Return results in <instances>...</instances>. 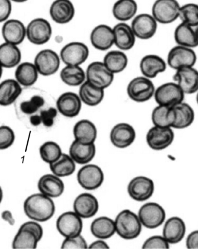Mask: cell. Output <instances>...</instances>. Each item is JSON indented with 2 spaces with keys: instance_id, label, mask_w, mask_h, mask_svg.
Segmentation results:
<instances>
[{
  "instance_id": "52",
  "label": "cell",
  "mask_w": 198,
  "mask_h": 249,
  "mask_svg": "<svg viewBox=\"0 0 198 249\" xmlns=\"http://www.w3.org/2000/svg\"><path fill=\"white\" fill-rule=\"evenodd\" d=\"M186 246L188 249H198V230L194 231L188 236Z\"/></svg>"
},
{
  "instance_id": "12",
  "label": "cell",
  "mask_w": 198,
  "mask_h": 249,
  "mask_svg": "<svg viewBox=\"0 0 198 249\" xmlns=\"http://www.w3.org/2000/svg\"><path fill=\"white\" fill-rule=\"evenodd\" d=\"M175 137L172 128L154 125L147 133L146 141L150 148L155 151H162L172 145Z\"/></svg>"
},
{
  "instance_id": "36",
  "label": "cell",
  "mask_w": 198,
  "mask_h": 249,
  "mask_svg": "<svg viewBox=\"0 0 198 249\" xmlns=\"http://www.w3.org/2000/svg\"><path fill=\"white\" fill-rule=\"evenodd\" d=\"M16 78L21 86L29 88L37 82L38 72L35 64L31 62H24L17 68Z\"/></svg>"
},
{
  "instance_id": "44",
  "label": "cell",
  "mask_w": 198,
  "mask_h": 249,
  "mask_svg": "<svg viewBox=\"0 0 198 249\" xmlns=\"http://www.w3.org/2000/svg\"><path fill=\"white\" fill-rule=\"evenodd\" d=\"M40 155L42 160L50 164L58 160L61 157L62 149L58 143L48 142L40 146Z\"/></svg>"
},
{
  "instance_id": "10",
  "label": "cell",
  "mask_w": 198,
  "mask_h": 249,
  "mask_svg": "<svg viewBox=\"0 0 198 249\" xmlns=\"http://www.w3.org/2000/svg\"><path fill=\"white\" fill-rule=\"evenodd\" d=\"M79 185L86 190L92 191L100 188L104 181L103 171L95 164H88L81 168L77 175Z\"/></svg>"
},
{
  "instance_id": "53",
  "label": "cell",
  "mask_w": 198,
  "mask_h": 249,
  "mask_svg": "<svg viewBox=\"0 0 198 249\" xmlns=\"http://www.w3.org/2000/svg\"><path fill=\"white\" fill-rule=\"evenodd\" d=\"M89 249H109V246L107 244L106 242L102 241V240H99V241H96L91 245L89 246Z\"/></svg>"
},
{
  "instance_id": "8",
  "label": "cell",
  "mask_w": 198,
  "mask_h": 249,
  "mask_svg": "<svg viewBox=\"0 0 198 249\" xmlns=\"http://www.w3.org/2000/svg\"><path fill=\"white\" fill-rule=\"evenodd\" d=\"M197 61V54L193 49L178 46L169 51L167 64L175 71L185 67H194Z\"/></svg>"
},
{
  "instance_id": "7",
  "label": "cell",
  "mask_w": 198,
  "mask_h": 249,
  "mask_svg": "<svg viewBox=\"0 0 198 249\" xmlns=\"http://www.w3.org/2000/svg\"><path fill=\"white\" fill-rule=\"evenodd\" d=\"M138 215L143 226L148 229H155L164 223L166 212L158 203L149 202L141 207Z\"/></svg>"
},
{
  "instance_id": "35",
  "label": "cell",
  "mask_w": 198,
  "mask_h": 249,
  "mask_svg": "<svg viewBox=\"0 0 198 249\" xmlns=\"http://www.w3.org/2000/svg\"><path fill=\"white\" fill-rule=\"evenodd\" d=\"M176 113V121L172 128L184 129L190 127L195 119V112L190 105L182 102L173 107Z\"/></svg>"
},
{
  "instance_id": "27",
  "label": "cell",
  "mask_w": 198,
  "mask_h": 249,
  "mask_svg": "<svg viewBox=\"0 0 198 249\" xmlns=\"http://www.w3.org/2000/svg\"><path fill=\"white\" fill-rule=\"evenodd\" d=\"M186 226L181 218L172 217L164 224L163 236L170 244H176L181 242L185 235Z\"/></svg>"
},
{
  "instance_id": "31",
  "label": "cell",
  "mask_w": 198,
  "mask_h": 249,
  "mask_svg": "<svg viewBox=\"0 0 198 249\" xmlns=\"http://www.w3.org/2000/svg\"><path fill=\"white\" fill-rule=\"evenodd\" d=\"M23 92L22 87L17 80L7 79L0 85V105L7 107L16 103Z\"/></svg>"
},
{
  "instance_id": "43",
  "label": "cell",
  "mask_w": 198,
  "mask_h": 249,
  "mask_svg": "<svg viewBox=\"0 0 198 249\" xmlns=\"http://www.w3.org/2000/svg\"><path fill=\"white\" fill-rule=\"evenodd\" d=\"M50 168L53 175L65 178L73 175L76 170V164L70 155L62 154L58 160L50 164Z\"/></svg>"
},
{
  "instance_id": "19",
  "label": "cell",
  "mask_w": 198,
  "mask_h": 249,
  "mask_svg": "<svg viewBox=\"0 0 198 249\" xmlns=\"http://www.w3.org/2000/svg\"><path fill=\"white\" fill-rule=\"evenodd\" d=\"M173 80L185 94H193L198 91V71L194 67H185L176 71Z\"/></svg>"
},
{
  "instance_id": "18",
  "label": "cell",
  "mask_w": 198,
  "mask_h": 249,
  "mask_svg": "<svg viewBox=\"0 0 198 249\" xmlns=\"http://www.w3.org/2000/svg\"><path fill=\"white\" fill-rule=\"evenodd\" d=\"M136 138V132L133 126L121 123L114 126L110 131V139L113 145L119 149L130 146Z\"/></svg>"
},
{
  "instance_id": "22",
  "label": "cell",
  "mask_w": 198,
  "mask_h": 249,
  "mask_svg": "<svg viewBox=\"0 0 198 249\" xmlns=\"http://www.w3.org/2000/svg\"><path fill=\"white\" fill-rule=\"evenodd\" d=\"M90 40L96 49L101 51L109 50L115 44L113 30L106 25H98L92 30Z\"/></svg>"
},
{
  "instance_id": "28",
  "label": "cell",
  "mask_w": 198,
  "mask_h": 249,
  "mask_svg": "<svg viewBox=\"0 0 198 249\" xmlns=\"http://www.w3.org/2000/svg\"><path fill=\"white\" fill-rule=\"evenodd\" d=\"M50 14L54 22L66 24L73 19L75 9L72 2L68 0H57L51 6Z\"/></svg>"
},
{
  "instance_id": "42",
  "label": "cell",
  "mask_w": 198,
  "mask_h": 249,
  "mask_svg": "<svg viewBox=\"0 0 198 249\" xmlns=\"http://www.w3.org/2000/svg\"><path fill=\"white\" fill-rule=\"evenodd\" d=\"M60 77L66 85L79 86L85 82L86 74L80 66H67L62 69Z\"/></svg>"
},
{
  "instance_id": "39",
  "label": "cell",
  "mask_w": 198,
  "mask_h": 249,
  "mask_svg": "<svg viewBox=\"0 0 198 249\" xmlns=\"http://www.w3.org/2000/svg\"><path fill=\"white\" fill-rule=\"evenodd\" d=\"M79 97L83 103L87 106L95 107L103 101L104 89L95 88L88 81H86L82 85H81Z\"/></svg>"
},
{
  "instance_id": "49",
  "label": "cell",
  "mask_w": 198,
  "mask_h": 249,
  "mask_svg": "<svg viewBox=\"0 0 198 249\" xmlns=\"http://www.w3.org/2000/svg\"><path fill=\"white\" fill-rule=\"evenodd\" d=\"M58 109L54 107H51L43 111L41 113L42 124L44 127H51L54 124V119L56 118Z\"/></svg>"
},
{
  "instance_id": "47",
  "label": "cell",
  "mask_w": 198,
  "mask_h": 249,
  "mask_svg": "<svg viewBox=\"0 0 198 249\" xmlns=\"http://www.w3.org/2000/svg\"><path fill=\"white\" fill-rule=\"evenodd\" d=\"M169 243L163 236H153L147 239L143 245V249H167L169 248Z\"/></svg>"
},
{
  "instance_id": "6",
  "label": "cell",
  "mask_w": 198,
  "mask_h": 249,
  "mask_svg": "<svg viewBox=\"0 0 198 249\" xmlns=\"http://www.w3.org/2000/svg\"><path fill=\"white\" fill-rule=\"evenodd\" d=\"M181 7L176 0H158L152 6V16L158 23L167 25L180 18Z\"/></svg>"
},
{
  "instance_id": "26",
  "label": "cell",
  "mask_w": 198,
  "mask_h": 249,
  "mask_svg": "<svg viewBox=\"0 0 198 249\" xmlns=\"http://www.w3.org/2000/svg\"><path fill=\"white\" fill-rule=\"evenodd\" d=\"M2 34L6 43L17 46L25 40L26 29L20 20L11 19L7 21L3 25Z\"/></svg>"
},
{
  "instance_id": "3",
  "label": "cell",
  "mask_w": 198,
  "mask_h": 249,
  "mask_svg": "<svg viewBox=\"0 0 198 249\" xmlns=\"http://www.w3.org/2000/svg\"><path fill=\"white\" fill-rule=\"evenodd\" d=\"M116 232L126 240L136 239L142 231V222L139 215L130 210L120 212L115 218Z\"/></svg>"
},
{
  "instance_id": "51",
  "label": "cell",
  "mask_w": 198,
  "mask_h": 249,
  "mask_svg": "<svg viewBox=\"0 0 198 249\" xmlns=\"http://www.w3.org/2000/svg\"><path fill=\"white\" fill-rule=\"evenodd\" d=\"M20 227H22L24 228H26V229H28L34 231L36 234H37L38 238L41 240L42 238H43V229L42 228L40 224H39L37 223H36L35 221H28L26 222V223L23 224L22 226Z\"/></svg>"
},
{
  "instance_id": "5",
  "label": "cell",
  "mask_w": 198,
  "mask_h": 249,
  "mask_svg": "<svg viewBox=\"0 0 198 249\" xmlns=\"http://www.w3.org/2000/svg\"><path fill=\"white\" fill-rule=\"evenodd\" d=\"M185 95L178 84L169 82L156 89L154 98L158 106L174 107L184 102Z\"/></svg>"
},
{
  "instance_id": "1",
  "label": "cell",
  "mask_w": 198,
  "mask_h": 249,
  "mask_svg": "<svg viewBox=\"0 0 198 249\" xmlns=\"http://www.w3.org/2000/svg\"><path fill=\"white\" fill-rule=\"evenodd\" d=\"M54 100L46 92L37 89H26L15 105L18 116L28 119L30 124L37 127L42 124L41 113L54 107Z\"/></svg>"
},
{
  "instance_id": "20",
  "label": "cell",
  "mask_w": 198,
  "mask_h": 249,
  "mask_svg": "<svg viewBox=\"0 0 198 249\" xmlns=\"http://www.w3.org/2000/svg\"><path fill=\"white\" fill-rule=\"evenodd\" d=\"M82 100L79 95L72 92L62 94L56 102V109L67 118H74L82 109Z\"/></svg>"
},
{
  "instance_id": "29",
  "label": "cell",
  "mask_w": 198,
  "mask_h": 249,
  "mask_svg": "<svg viewBox=\"0 0 198 249\" xmlns=\"http://www.w3.org/2000/svg\"><path fill=\"white\" fill-rule=\"evenodd\" d=\"M115 44L120 50H130L136 43V36L131 27L125 23L117 24L113 29Z\"/></svg>"
},
{
  "instance_id": "14",
  "label": "cell",
  "mask_w": 198,
  "mask_h": 249,
  "mask_svg": "<svg viewBox=\"0 0 198 249\" xmlns=\"http://www.w3.org/2000/svg\"><path fill=\"white\" fill-rule=\"evenodd\" d=\"M154 191V181L145 176H138L132 179L127 187L129 196L137 202H144L149 199Z\"/></svg>"
},
{
  "instance_id": "9",
  "label": "cell",
  "mask_w": 198,
  "mask_h": 249,
  "mask_svg": "<svg viewBox=\"0 0 198 249\" xmlns=\"http://www.w3.org/2000/svg\"><path fill=\"white\" fill-rule=\"evenodd\" d=\"M86 79L95 88L105 89L112 85L114 74L108 70L104 62H94L87 69Z\"/></svg>"
},
{
  "instance_id": "32",
  "label": "cell",
  "mask_w": 198,
  "mask_h": 249,
  "mask_svg": "<svg viewBox=\"0 0 198 249\" xmlns=\"http://www.w3.org/2000/svg\"><path fill=\"white\" fill-rule=\"evenodd\" d=\"M96 148L94 143L84 145L74 141L70 148V155L75 163L79 164H88L94 158Z\"/></svg>"
},
{
  "instance_id": "54",
  "label": "cell",
  "mask_w": 198,
  "mask_h": 249,
  "mask_svg": "<svg viewBox=\"0 0 198 249\" xmlns=\"http://www.w3.org/2000/svg\"><path fill=\"white\" fill-rule=\"evenodd\" d=\"M2 218L3 220L7 221L9 224L13 226L15 224V220L13 218V215L10 211H4L2 212Z\"/></svg>"
},
{
  "instance_id": "17",
  "label": "cell",
  "mask_w": 198,
  "mask_h": 249,
  "mask_svg": "<svg viewBox=\"0 0 198 249\" xmlns=\"http://www.w3.org/2000/svg\"><path fill=\"white\" fill-rule=\"evenodd\" d=\"M35 65L39 74L44 76H52L56 73L59 70V56L53 50H43L36 55Z\"/></svg>"
},
{
  "instance_id": "33",
  "label": "cell",
  "mask_w": 198,
  "mask_h": 249,
  "mask_svg": "<svg viewBox=\"0 0 198 249\" xmlns=\"http://www.w3.org/2000/svg\"><path fill=\"white\" fill-rule=\"evenodd\" d=\"M90 230L95 238L109 239L116 232L115 222L109 217H98L92 221Z\"/></svg>"
},
{
  "instance_id": "45",
  "label": "cell",
  "mask_w": 198,
  "mask_h": 249,
  "mask_svg": "<svg viewBox=\"0 0 198 249\" xmlns=\"http://www.w3.org/2000/svg\"><path fill=\"white\" fill-rule=\"evenodd\" d=\"M179 18L182 23L191 26H198V5L189 3L181 6Z\"/></svg>"
},
{
  "instance_id": "30",
  "label": "cell",
  "mask_w": 198,
  "mask_h": 249,
  "mask_svg": "<svg viewBox=\"0 0 198 249\" xmlns=\"http://www.w3.org/2000/svg\"><path fill=\"white\" fill-rule=\"evenodd\" d=\"M73 135L76 142L84 145L94 143L97 137V130L92 122L89 120H81L73 128Z\"/></svg>"
},
{
  "instance_id": "25",
  "label": "cell",
  "mask_w": 198,
  "mask_h": 249,
  "mask_svg": "<svg viewBox=\"0 0 198 249\" xmlns=\"http://www.w3.org/2000/svg\"><path fill=\"white\" fill-rule=\"evenodd\" d=\"M37 186L40 193L52 198L61 196L65 190L62 180L59 177L51 174L42 176Z\"/></svg>"
},
{
  "instance_id": "38",
  "label": "cell",
  "mask_w": 198,
  "mask_h": 249,
  "mask_svg": "<svg viewBox=\"0 0 198 249\" xmlns=\"http://www.w3.org/2000/svg\"><path fill=\"white\" fill-rule=\"evenodd\" d=\"M152 121L155 126L172 128L176 121V113L173 107L158 106L152 113Z\"/></svg>"
},
{
  "instance_id": "11",
  "label": "cell",
  "mask_w": 198,
  "mask_h": 249,
  "mask_svg": "<svg viewBox=\"0 0 198 249\" xmlns=\"http://www.w3.org/2000/svg\"><path fill=\"white\" fill-rule=\"evenodd\" d=\"M82 218L74 212L64 213L57 219L56 229L65 238L79 236L83 230Z\"/></svg>"
},
{
  "instance_id": "37",
  "label": "cell",
  "mask_w": 198,
  "mask_h": 249,
  "mask_svg": "<svg viewBox=\"0 0 198 249\" xmlns=\"http://www.w3.org/2000/svg\"><path fill=\"white\" fill-rule=\"evenodd\" d=\"M20 51L16 45L5 43L0 46V61L2 67L13 68L19 64L21 61Z\"/></svg>"
},
{
  "instance_id": "15",
  "label": "cell",
  "mask_w": 198,
  "mask_h": 249,
  "mask_svg": "<svg viewBox=\"0 0 198 249\" xmlns=\"http://www.w3.org/2000/svg\"><path fill=\"white\" fill-rule=\"evenodd\" d=\"M60 55L65 65L80 66L88 59L89 50L88 46L83 43L72 42L62 48Z\"/></svg>"
},
{
  "instance_id": "2",
  "label": "cell",
  "mask_w": 198,
  "mask_h": 249,
  "mask_svg": "<svg viewBox=\"0 0 198 249\" xmlns=\"http://www.w3.org/2000/svg\"><path fill=\"white\" fill-rule=\"evenodd\" d=\"M23 210L27 217L36 221H47L53 217L55 206L51 197L43 194L32 195L25 200Z\"/></svg>"
},
{
  "instance_id": "48",
  "label": "cell",
  "mask_w": 198,
  "mask_h": 249,
  "mask_svg": "<svg viewBox=\"0 0 198 249\" xmlns=\"http://www.w3.org/2000/svg\"><path fill=\"white\" fill-rule=\"evenodd\" d=\"M61 248L66 249H85L88 248V245L85 239L80 235L73 237V238H65L62 243Z\"/></svg>"
},
{
  "instance_id": "50",
  "label": "cell",
  "mask_w": 198,
  "mask_h": 249,
  "mask_svg": "<svg viewBox=\"0 0 198 249\" xmlns=\"http://www.w3.org/2000/svg\"><path fill=\"white\" fill-rule=\"evenodd\" d=\"M12 10L11 2L9 0H0V22L7 20Z\"/></svg>"
},
{
  "instance_id": "24",
  "label": "cell",
  "mask_w": 198,
  "mask_h": 249,
  "mask_svg": "<svg viewBox=\"0 0 198 249\" xmlns=\"http://www.w3.org/2000/svg\"><path fill=\"white\" fill-rule=\"evenodd\" d=\"M166 62L162 57L154 54L144 56L141 60L140 68L143 76L149 79H154L158 75L166 70Z\"/></svg>"
},
{
  "instance_id": "34",
  "label": "cell",
  "mask_w": 198,
  "mask_h": 249,
  "mask_svg": "<svg viewBox=\"0 0 198 249\" xmlns=\"http://www.w3.org/2000/svg\"><path fill=\"white\" fill-rule=\"evenodd\" d=\"M41 240L33 231L20 227L13 242V248L17 249H35Z\"/></svg>"
},
{
  "instance_id": "4",
  "label": "cell",
  "mask_w": 198,
  "mask_h": 249,
  "mask_svg": "<svg viewBox=\"0 0 198 249\" xmlns=\"http://www.w3.org/2000/svg\"><path fill=\"white\" fill-rule=\"evenodd\" d=\"M156 89L151 79L144 76L134 78L129 83L127 92L132 101L145 103L154 97Z\"/></svg>"
},
{
  "instance_id": "55",
  "label": "cell",
  "mask_w": 198,
  "mask_h": 249,
  "mask_svg": "<svg viewBox=\"0 0 198 249\" xmlns=\"http://www.w3.org/2000/svg\"><path fill=\"white\" fill-rule=\"evenodd\" d=\"M196 100H197V104L198 105V92H197Z\"/></svg>"
},
{
  "instance_id": "46",
  "label": "cell",
  "mask_w": 198,
  "mask_h": 249,
  "mask_svg": "<svg viewBox=\"0 0 198 249\" xmlns=\"http://www.w3.org/2000/svg\"><path fill=\"white\" fill-rule=\"evenodd\" d=\"M16 139L14 132L7 125L0 127V149L5 150L13 145Z\"/></svg>"
},
{
  "instance_id": "40",
  "label": "cell",
  "mask_w": 198,
  "mask_h": 249,
  "mask_svg": "<svg viewBox=\"0 0 198 249\" xmlns=\"http://www.w3.org/2000/svg\"><path fill=\"white\" fill-rule=\"evenodd\" d=\"M104 64L113 74L121 73L128 65L127 55L121 51H111L106 54L104 59Z\"/></svg>"
},
{
  "instance_id": "21",
  "label": "cell",
  "mask_w": 198,
  "mask_h": 249,
  "mask_svg": "<svg viewBox=\"0 0 198 249\" xmlns=\"http://www.w3.org/2000/svg\"><path fill=\"white\" fill-rule=\"evenodd\" d=\"M73 209L81 218H90L94 217L98 212V201L92 194L83 193L74 200Z\"/></svg>"
},
{
  "instance_id": "16",
  "label": "cell",
  "mask_w": 198,
  "mask_h": 249,
  "mask_svg": "<svg viewBox=\"0 0 198 249\" xmlns=\"http://www.w3.org/2000/svg\"><path fill=\"white\" fill-rule=\"evenodd\" d=\"M131 27L136 37L146 40L157 34L158 22L152 15L142 14L134 17Z\"/></svg>"
},
{
  "instance_id": "41",
  "label": "cell",
  "mask_w": 198,
  "mask_h": 249,
  "mask_svg": "<svg viewBox=\"0 0 198 249\" xmlns=\"http://www.w3.org/2000/svg\"><path fill=\"white\" fill-rule=\"evenodd\" d=\"M138 10L137 2L133 0H120L113 5L114 17L120 21H127L133 18Z\"/></svg>"
},
{
  "instance_id": "23",
  "label": "cell",
  "mask_w": 198,
  "mask_h": 249,
  "mask_svg": "<svg viewBox=\"0 0 198 249\" xmlns=\"http://www.w3.org/2000/svg\"><path fill=\"white\" fill-rule=\"evenodd\" d=\"M174 37L179 46L193 49L198 47V26L181 23L177 26Z\"/></svg>"
},
{
  "instance_id": "13",
  "label": "cell",
  "mask_w": 198,
  "mask_h": 249,
  "mask_svg": "<svg viewBox=\"0 0 198 249\" xmlns=\"http://www.w3.org/2000/svg\"><path fill=\"white\" fill-rule=\"evenodd\" d=\"M26 36L33 44L38 46L46 44L52 37V27L49 21L43 18H36L27 27Z\"/></svg>"
}]
</instances>
